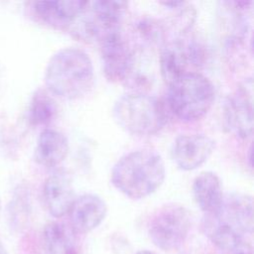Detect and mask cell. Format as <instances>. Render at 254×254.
Instances as JSON below:
<instances>
[{
    "label": "cell",
    "mask_w": 254,
    "mask_h": 254,
    "mask_svg": "<svg viewBox=\"0 0 254 254\" xmlns=\"http://www.w3.org/2000/svg\"><path fill=\"white\" fill-rule=\"evenodd\" d=\"M166 177L162 157L152 150H136L121 157L111 172L113 186L132 199H141L156 191Z\"/></svg>",
    "instance_id": "cell-1"
},
{
    "label": "cell",
    "mask_w": 254,
    "mask_h": 254,
    "mask_svg": "<svg viewBox=\"0 0 254 254\" xmlns=\"http://www.w3.org/2000/svg\"><path fill=\"white\" fill-rule=\"evenodd\" d=\"M94 81L93 64L86 53L75 48L59 50L48 62L45 83L55 95L75 99L84 95Z\"/></svg>",
    "instance_id": "cell-2"
},
{
    "label": "cell",
    "mask_w": 254,
    "mask_h": 254,
    "mask_svg": "<svg viewBox=\"0 0 254 254\" xmlns=\"http://www.w3.org/2000/svg\"><path fill=\"white\" fill-rule=\"evenodd\" d=\"M112 115L124 131L138 136H149L160 131L167 122L162 102L144 92H128L114 102Z\"/></svg>",
    "instance_id": "cell-3"
},
{
    "label": "cell",
    "mask_w": 254,
    "mask_h": 254,
    "mask_svg": "<svg viewBox=\"0 0 254 254\" xmlns=\"http://www.w3.org/2000/svg\"><path fill=\"white\" fill-rule=\"evenodd\" d=\"M213 100V84L197 71L183 74L169 83L168 105L182 121L190 122L202 118Z\"/></svg>",
    "instance_id": "cell-4"
},
{
    "label": "cell",
    "mask_w": 254,
    "mask_h": 254,
    "mask_svg": "<svg viewBox=\"0 0 254 254\" xmlns=\"http://www.w3.org/2000/svg\"><path fill=\"white\" fill-rule=\"evenodd\" d=\"M127 6L124 1H87L70 28L79 38L99 43L107 36L121 32Z\"/></svg>",
    "instance_id": "cell-5"
},
{
    "label": "cell",
    "mask_w": 254,
    "mask_h": 254,
    "mask_svg": "<svg viewBox=\"0 0 254 254\" xmlns=\"http://www.w3.org/2000/svg\"><path fill=\"white\" fill-rule=\"evenodd\" d=\"M190 224V214L184 205L169 203L158 209L152 217L149 236L159 249L174 251L186 241Z\"/></svg>",
    "instance_id": "cell-6"
},
{
    "label": "cell",
    "mask_w": 254,
    "mask_h": 254,
    "mask_svg": "<svg viewBox=\"0 0 254 254\" xmlns=\"http://www.w3.org/2000/svg\"><path fill=\"white\" fill-rule=\"evenodd\" d=\"M204 47L193 38H178L162 49L160 69L162 77L169 84L179 76L196 72L205 62Z\"/></svg>",
    "instance_id": "cell-7"
},
{
    "label": "cell",
    "mask_w": 254,
    "mask_h": 254,
    "mask_svg": "<svg viewBox=\"0 0 254 254\" xmlns=\"http://www.w3.org/2000/svg\"><path fill=\"white\" fill-rule=\"evenodd\" d=\"M226 129L238 138L246 139L253 131V81L246 78L224 105Z\"/></svg>",
    "instance_id": "cell-8"
},
{
    "label": "cell",
    "mask_w": 254,
    "mask_h": 254,
    "mask_svg": "<svg viewBox=\"0 0 254 254\" xmlns=\"http://www.w3.org/2000/svg\"><path fill=\"white\" fill-rule=\"evenodd\" d=\"M102 69L105 77L112 82L125 80L132 73L134 51L121 32L111 34L99 42Z\"/></svg>",
    "instance_id": "cell-9"
},
{
    "label": "cell",
    "mask_w": 254,
    "mask_h": 254,
    "mask_svg": "<svg viewBox=\"0 0 254 254\" xmlns=\"http://www.w3.org/2000/svg\"><path fill=\"white\" fill-rule=\"evenodd\" d=\"M215 142L204 134H182L174 142L172 155L176 165L184 171L200 167L211 156Z\"/></svg>",
    "instance_id": "cell-10"
},
{
    "label": "cell",
    "mask_w": 254,
    "mask_h": 254,
    "mask_svg": "<svg viewBox=\"0 0 254 254\" xmlns=\"http://www.w3.org/2000/svg\"><path fill=\"white\" fill-rule=\"evenodd\" d=\"M107 205L98 195L85 193L75 198L68 214L70 226L76 233H87L95 229L105 218Z\"/></svg>",
    "instance_id": "cell-11"
},
{
    "label": "cell",
    "mask_w": 254,
    "mask_h": 254,
    "mask_svg": "<svg viewBox=\"0 0 254 254\" xmlns=\"http://www.w3.org/2000/svg\"><path fill=\"white\" fill-rule=\"evenodd\" d=\"M86 2L81 0L37 1L34 3V11L45 24L55 29L64 30L73 25Z\"/></svg>",
    "instance_id": "cell-12"
},
{
    "label": "cell",
    "mask_w": 254,
    "mask_h": 254,
    "mask_svg": "<svg viewBox=\"0 0 254 254\" xmlns=\"http://www.w3.org/2000/svg\"><path fill=\"white\" fill-rule=\"evenodd\" d=\"M43 197L48 211L56 218L67 214L76 198L69 178L63 173L53 174L46 179Z\"/></svg>",
    "instance_id": "cell-13"
},
{
    "label": "cell",
    "mask_w": 254,
    "mask_h": 254,
    "mask_svg": "<svg viewBox=\"0 0 254 254\" xmlns=\"http://www.w3.org/2000/svg\"><path fill=\"white\" fill-rule=\"evenodd\" d=\"M68 150L67 138L60 131L47 128L38 137L34 158L41 166L55 167L66 158Z\"/></svg>",
    "instance_id": "cell-14"
},
{
    "label": "cell",
    "mask_w": 254,
    "mask_h": 254,
    "mask_svg": "<svg viewBox=\"0 0 254 254\" xmlns=\"http://www.w3.org/2000/svg\"><path fill=\"white\" fill-rule=\"evenodd\" d=\"M202 227L205 235L220 250L231 252L244 241L243 233L217 212L204 214Z\"/></svg>",
    "instance_id": "cell-15"
},
{
    "label": "cell",
    "mask_w": 254,
    "mask_h": 254,
    "mask_svg": "<svg viewBox=\"0 0 254 254\" xmlns=\"http://www.w3.org/2000/svg\"><path fill=\"white\" fill-rule=\"evenodd\" d=\"M44 244L47 254H81L77 233L64 222L52 221L44 228Z\"/></svg>",
    "instance_id": "cell-16"
},
{
    "label": "cell",
    "mask_w": 254,
    "mask_h": 254,
    "mask_svg": "<svg viewBox=\"0 0 254 254\" xmlns=\"http://www.w3.org/2000/svg\"><path fill=\"white\" fill-rule=\"evenodd\" d=\"M192 193L196 204L204 214L216 212L224 197L220 180L212 172L200 173L194 179Z\"/></svg>",
    "instance_id": "cell-17"
},
{
    "label": "cell",
    "mask_w": 254,
    "mask_h": 254,
    "mask_svg": "<svg viewBox=\"0 0 254 254\" xmlns=\"http://www.w3.org/2000/svg\"><path fill=\"white\" fill-rule=\"evenodd\" d=\"M57 113L55 101L46 92L37 91L31 101L29 119L35 126H46L50 124Z\"/></svg>",
    "instance_id": "cell-18"
},
{
    "label": "cell",
    "mask_w": 254,
    "mask_h": 254,
    "mask_svg": "<svg viewBox=\"0 0 254 254\" xmlns=\"http://www.w3.org/2000/svg\"><path fill=\"white\" fill-rule=\"evenodd\" d=\"M231 254H253L252 252V247L251 245L246 242V241H242L234 250H232L230 252Z\"/></svg>",
    "instance_id": "cell-19"
},
{
    "label": "cell",
    "mask_w": 254,
    "mask_h": 254,
    "mask_svg": "<svg viewBox=\"0 0 254 254\" xmlns=\"http://www.w3.org/2000/svg\"><path fill=\"white\" fill-rule=\"evenodd\" d=\"M0 254H8L6 248H5V246L3 245V243L1 242V240H0Z\"/></svg>",
    "instance_id": "cell-20"
},
{
    "label": "cell",
    "mask_w": 254,
    "mask_h": 254,
    "mask_svg": "<svg viewBox=\"0 0 254 254\" xmlns=\"http://www.w3.org/2000/svg\"><path fill=\"white\" fill-rule=\"evenodd\" d=\"M135 254H157V253H155L153 251H149V250H142V251H139Z\"/></svg>",
    "instance_id": "cell-21"
},
{
    "label": "cell",
    "mask_w": 254,
    "mask_h": 254,
    "mask_svg": "<svg viewBox=\"0 0 254 254\" xmlns=\"http://www.w3.org/2000/svg\"><path fill=\"white\" fill-rule=\"evenodd\" d=\"M0 212H1V198H0Z\"/></svg>",
    "instance_id": "cell-22"
}]
</instances>
